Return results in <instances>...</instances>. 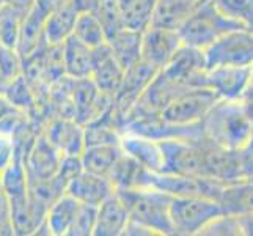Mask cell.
I'll list each match as a JSON object with an SVG mask.
<instances>
[{"label":"cell","mask_w":253,"mask_h":236,"mask_svg":"<svg viewBox=\"0 0 253 236\" xmlns=\"http://www.w3.org/2000/svg\"><path fill=\"white\" fill-rule=\"evenodd\" d=\"M223 16L253 32V0H212Z\"/></svg>","instance_id":"obj_30"},{"label":"cell","mask_w":253,"mask_h":236,"mask_svg":"<svg viewBox=\"0 0 253 236\" xmlns=\"http://www.w3.org/2000/svg\"><path fill=\"white\" fill-rule=\"evenodd\" d=\"M6 5H10L13 10H16L19 14H22L24 17L27 16V13L32 10V6L35 3V0H6Z\"/></svg>","instance_id":"obj_40"},{"label":"cell","mask_w":253,"mask_h":236,"mask_svg":"<svg viewBox=\"0 0 253 236\" xmlns=\"http://www.w3.org/2000/svg\"><path fill=\"white\" fill-rule=\"evenodd\" d=\"M121 17L126 29L143 32L150 27L158 0H118Z\"/></svg>","instance_id":"obj_28"},{"label":"cell","mask_w":253,"mask_h":236,"mask_svg":"<svg viewBox=\"0 0 253 236\" xmlns=\"http://www.w3.org/2000/svg\"><path fill=\"white\" fill-rule=\"evenodd\" d=\"M5 2H6V0H0V6H2V5H3Z\"/></svg>","instance_id":"obj_46"},{"label":"cell","mask_w":253,"mask_h":236,"mask_svg":"<svg viewBox=\"0 0 253 236\" xmlns=\"http://www.w3.org/2000/svg\"><path fill=\"white\" fill-rule=\"evenodd\" d=\"M125 77V68L121 66L117 58L113 57L110 46L102 45L94 49V65L90 74V81L101 93L109 98L117 94L121 82Z\"/></svg>","instance_id":"obj_16"},{"label":"cell","mask_w":253,"mask_h":236,"mask_svg":"<svg viewBox=\"0 0 253 236\" xmlns=\"http://www.w3.org/2000/svg\"><path fill=\"white\" fill-rule=\"evenodd\" d=\"M123 151L132 156L137 162H140L145 169L151 172H161L164 164L162 150L158 141H153L150 137L125 133L120 142Z\"/></svg>","instance_id":"obj_20"},{"label":"cell","mask_w":253,"mask_h":236,"mask_svg":"<svg viewBox=\"0 0 253 236\" xmlns=\"http://www.w3.org/2000/svg\"><path fill=\"white\" fill-rule=\"evenodd\" d=\"M208 68L220 65H253V32L234 30L223 35L214 45L205 49Z\"/></svg>","instance_id":"obj_10"},{"label":"cell","mask_w":253,"mask_h":236,"mask_svg":"<svg viewBox=\"0 0 253 236\" xmlns=\"http://www.w3.org/2000/svg\"><path fill=\"white\" fill-rule=\"evenodd\" d=\"M217 202L220 203L223 214L239 217L253 213V181L242 178L226 183Z\"/></svg>","instance_id":"obj_21"},{"label":"cell","mask_w":253,"mask_h":236,"mask_svg":"<svg viewBox=\"0 0 253 236\" xmlns=\"http://www.w3.org/2000/svg\"><path fill=\"white\" fill-rule=\"evenodd\" d=\"M198 235L203 236H241V229L236 216L220 214L209 222Z\"/></svg>","instance_id":"obj_35"},{"label":"cell","mask_w":253,"mask_h":236,"mask_svg":"<svg viewBox=\"0 0 253 236\" xmlns=\"http://www.w3.org/2000/svg\"><path fill=\"white\" fill-rule=\"evenodd\" d=\"M96 211H98V206L81 203L74 222L66 236H93L96 225Z\"/></svg>","instance_id":"obj_34"},{"label":"cell","mask_w":253,"mask_h":236,"mask_svg":"<svg viewBox=\"0 0 253 236\" xmlns=\"http://www.w3.org/2000/svg\"><path fill=\"white\" fill-rule=\"evenodd\" d=\"M182 46L178 30L150 25L142 32L140 60L156 69H164Z\"/></svg>","instance_id":"obj_11"},{"label":"cell","mask_w":253,"mask_h":236,"mask_svg":"<svg viewBox=\"0 0 253 236\" xmlns=\"http://www.w3.org/2000/svg\"><path fill=\"white\" fill-rule=\"evenodd\" d=\"M194 2H198V0H194Z\"/></svg>","instance_id":"obj_48"},{"label":"cell","mask_w":253,"mask_h":236,"mask_svg":"<svg viewBox=\"0 0 253 236\" xmlns=\"http://www.w3.org/2000/svg\"><path fill=\"white\" fill-rule=\"evenodd\" d=\"M219 101L211 89H192L179 93L162 109L159 117L170 125L176 126H189L200 123L211 107Z\"/></svg>","instance_id":"obj_7"},{"label":"cell","mask_w":253,"mask_h":236,"mask_svg":"<svg viewBox=\"0 0 253 236\" xmlns=\"http://www.w3.org/2000/svg\"><path fill=\"white\" fill-rule=\"evenodd\" d=\"M107 45L117 62L125 69L132 66L140 60V47H142V32L121 29L115 37H112Z\"/></svg>","instance_id":"obj_27"},{"label":"cell","mask_w":253,"mask_h":236,"mask_svg":"<svg viewBox=\"0 0 253 236\" xmlns=\"http://www.w3.org/2000/svg\"><path fill=\"white\" fill-rule=\"evenodd\" d=\"M71 37L91 49H96L107 43L106 33H104L102 25L94 13H79Z\"/></svg>","instance_id":"obj_29"},{"label":"cell","mask_w":253,"mask_h":236,"mask_svg":"<svg viewBox=\"0 0 253 236\" xmlns=\"http://www.w3.org/2000/svg\"><path fill=\"white\" fill-rule=\"evenodd\" d=\"M79 206L81 202H77L73 195L66 194V192L57 197L49 205L44 217L49 236H66L74 222Z\"/></svg>","instance_id":"obj_22"},{"label":"cell","mask_w":253,"mask_h":236,"mask_svg":"<svg viewBox=\"0 0 253 236\" xmlns=\"http://www.w3.org/2000/svg\"><path fill=\"white\" fill-rule=\"evenodd\" d=\"M234 30H246L241 24L223 16L212 0H198L187 19L178 29L182 45L208 49L223 35ZM250 32V30H249Z\"/></svg>","instance_id":"obj_2"},{"label":"cell","mask_w":253,"mask_h":236,"mask_svg":"<svg viewBox=\"0 0 253 236\" xmlns=\"http://www.w3.org/2000/svg\"><path fill=\"white\" fill-rule=\"evenodd\" d=\"M121 154H123V148L120 143L85 146V150L81 154L82 169L109 178L112 169L115 167Z\"/></svg>","instance_id":"obj_24"},{"label":"cell","mask_w":253,"mask_h":236,"mask_svg":"<svg viewBox=\"0 0 253 236\" xmlns=\"http://www.w3.org/2000/svg\"><path fill=\"white\" fill-rule=\"evenodd\" d=\"M203 134L214 143L239 150L253 137V121L238 99H219L202 120Z\"/></svg>","instance_id":"obj_1"},{"label":"cell","mask_w":253,"mask_h":236,"mask_svg":"<svg viewBox=\"0 0 253 236\" xmlns=\"http://www.w3.org/2000/svg\"><path fill=\"white\" fill-rule=\"evenodd\" d=\"M162 150L164 173L208 177L205 162V134L192 139H165L158 141Z\"/></svg>","instance_id":"obj_5"},{"label":"cell","mask_w":253,"mask_h":236,"mask_svg":"<svg viewBox=\"0 0 253 236\" xmlns=\"http://www.w3.org/2000/svg\"><path fill=\"white\" fill-rule=\"evenodd\" d=\"M74 120L82 126L101 118L110 110L112 98L101 93L90 79H73Z\"/></svg>","instance_id":"obj_12"},{"label":"cell","mask_w":253,"mask_h":236,"mask_svg":"<svg viewBox=\"0 0 253 236\" xmlns=\"http://www.w3.org/2000/svg\"><path fill=\"white\" fill-rule=\"evenodd\" d=\"M252 81H253V65H252Z\"/></svg>","instance_id":"obj_47"},{"label":"cell","mask_w":253,"mask_h":236,"mask_svg":"<svg viewBox=\"0 0 253 236\" xmlns=\"http://www.w3.org/2000/svg\"><path fill=\"white\" fill-rule=\"evenodd\" d=\"M129 209V219L151 230L154 236L173 235L170 219L171 197L151 188L117 189Z\"/></svg>","instance_id":"obj_3"},{"label":"cell","mask_w":253,"mask_h":236,"mask_svg":"<svg viewBox=\"0 0 253 236\" xmlns=\"http://www.w3.org/2000/svg\"><path fill=\"white\" fill-rule=\"evenodd\" d=\"M127 222V205L120 192L115 189L112 195H109L101 205H98L93 236H123Z\"/></svg>","instance_id":"obj_17"},{"label":"cell","mask_w":253,"mask_h":236,"mask_svg":"<svg viewBox=\"0 0 253 236\" xmlns=\"http://www.w3.org/2000/svg\"><path fill=\"white\" fill-rule=\"evenodd\" d=\"M77 16H79V11L76 10L74 5L69 0L62 6H58L52 14H49L44 24V37L47 45L50 46L63 45L73 35Z\"/></svg>","instance_id":"obj_23"},{"label":"cell","mask_w":253,"mask_h":236,"mask_svg":"<svg viewBox=\"0 0 253 236\" xmlns=\"http://www.w3.org/2000/svg\"><path fill=\"white\" fill-rule=\"evenodd\" d=\"M65 76L69 79H90L94 65V49L69 37L62 45Z\"/></svg>","instance_id":"obj_19"},{"label":"cell","mask_w":253,"mask_h":236,"mask_svg":"<svg viewBox=\"0 0 253 236\" xmlns=\"http://www.w3.org/2000/svg\"><path fill=\"white\" fill-rule=\"evenodd\" d=\"M113 192H115V186L107 177L86 170L76 175L66 188V194L73 195L77 202L94 206L101 205Z\"/></svg>","instance_id":"obj_18"},{"label":"cell","mask_w":253,"mask_h":236,"mask_svg":"<svg viewBox=\"0 0 253 236\" xmlns=\"http://www.w3.org/2000/svg\"><path fill=\"white\" fill-rule=\"evenodd\" d=\"M0 73L8 84L24 74V60L16 47L0 45Z\"/></svg>","instance_id":"obj_33"},{"label":"cell","mask_w":253,"mask_h":236,"mask_svg":"<svg viewBox=\"0 0 253 236\" xmlns=\"http://www.w3.org/2000/svg\"><path fill=\"white\" fill-rule=\"evenodd\" d=\"M250 81L252 66L220 65L208 69L206 87L219 96V99H239Z\"/></svg>","instance_id":"obj_14"},{"label":"cell","mask_w":253,"mask_h":236,"mask_svg":"<svg viewBox=\"0 0 253 236\" xmlns=\"http://www.w3.org/2000/svg\"><path fill=\"white\" fill-rule=\"evenodd\" d=\"M223 183L208 177H189V175L151 172L145 169L140 188H151L169 194L170 197H206L219 200Z\"/></svg>","instance_id":"obj_4"},{"label":"cell","mask_w":253,"mask_h":236,"mask_svg":"<svg viewBox=\"0 0 253 236\" xmlns=\"http://www.w3.org/2000/svg\"><path fill=\"white\" fill-rule=\"evenodd\" d=\"M42 133L63 156H81L85 150L84 126L74 118H52Z\"/></svg>","instance_id":"obj_15"},{"label":"cell","mask_w":253,"mask_h":236,"mask_svg":"<svg viewBox=\"0 0 253 236\" xmlns=\"http://www.w3.org/2000/svg\"><path fill=\"white\" fill-rule=\"evenodd\" d=\"M208 69L205 50L182 45L171 62L161 71L181 89L192 90L206 87Z\"/></svg>","instance_id":"obj_9"},{"label":"cell","mask_w":253,"mask_h":236,"mask_svg":"<svg viewBox=\"0 0 253 236\" xmlns=\"http://www.w3.org/2000/svg\"><path fill=\"white\" fill-rule=\"evenodd\" d=\"M238 101L241 102V106L244 112L247 113V117L253 121V81H250V84L246 87V90L242 92Z\"/></svg>","instance_id":"obj_39"},{"label":"cell","mask_w":253,"mask_h":236,"mask_svg":"<svg viewBox=\"0 0 253 236\" xmlns=\"http://www.w3.org/2000/svg\"><path fill=\"white\" fill-rule=\"evenodd\" d=\"M62 157L63 154L49 142V139L41 129L24 157L29 183L47 181L54 178L60 167V162H62Z\"/></svg>","instance_id":"obj_13"},{"label":"cell","mask_w":253,"mask_h":236,"mask_svg":"<svg viewBox=\"0 0 253 236\" xmlns=\"http://www.w3.org/2000/svg\"><path fill=\"white\" fill-rule=\"evenodd\" d=\"M16 156V143L11 136L0 133V173L10 165Z\"/></svg>","instance_id":"obj_36"},{"label":"cell","mask_w":253,"mask_h":236,"mask_svg":"<svg viewBox=\"0 0 253 236\" xmlns=\"http://www.w3.org/2000/svg\"><path fill=\"white\" fill-rule=\"evenodd\" d=\"M159 69L148 65L143 60H138L137 63L125 69V77L121 82L117 94L112 98V113L117 121L123 128L125 121L130 110L134 109L137 101L146 90V87L151 84L153 79L158 76Z\"/></svg>","instance_id":"obj_8"},{"label":"cell","mask_w":253,"mask_h":236,"mask_svg":"<svg viewBox=\"0 0 253 236\" xmlns=\"http://www.w3.org/2000/svg\"><path fill=\"white\" fill-rule=\"evenodd\" d=\"M22 19L24 16L13 10L10 5L3 3L0 6V45L16 47Z\"/></svg>","instance_id":"obj_32"},{"label":"cell","mask_w":253,"mask_h":236,"mask_svg":"<svg viewBox=\"0 0 253 236\" xmlns=\"http://www.w3.org/2000/svg\"><path fill=\"white\" fill-rule=\"evenodd\" d=\"M239 159L242 178L253 181V137L242 148H239Z\"/></svg>","instance_id":"obj_37"},{"label":"cell","mask_w":253,"mask_h":236,"mask_svg":"<svg viewBox=\"0 0 253 236\" xmlns=\"http://www.w3.org/2000/svg\"><path fill=\"white\" fill-rule=\"evenodd\" d=\"M0 236H14L13 219L6 202L0 206Z\"/></svg>","instance_id":"obj_38"},{"label":"cell","mask_w":253,"mask_h":236,"mask_svg":"<svg viewBox=\"0 0 253 236\" xmlns=\"http://www.w3.org/2000/svg\"><path fill=\"white\" fill-rule=\"evenodd\" d=\"M0 183L6 202L19 200L29 195V175L25 169L24 154L16 150L13 162L0 173Z\"/></svg>","instance_id":"obj_26"},{"label":"cell","mask_w":253,"mask_h":236,"mask_svg":"<svg viewBox=\"0 0 253 236\" xmlns=\"http://www.w3.org/2000/svg\"><path fill=\"white\" fill-rule=\"evenodd\" d=\"M94 14L102 25L107 41L112 37H115L121 29H125L118 0H99L98 6H96V10H94Z\"/></svg>","instance_id":"obj_31"},{"label":"cell","mask_w":253,"mask_h":236,"mask_svg":"<svg viewBox=\"0 0 253 236\" xmlns=\"http://www.w3.org/2000/svg\"><path fill=\"white\" fill-rule=\"evenodd\" d=\"M223 214L220 203L214 198L206 197H171L170 219L173 235L194 236L205 227Z\"/></svg>","instance_id":"obj_6"},{"label":"cell","mask_w":253,"mask_h":236,"mask_svg":"<svg viewBox=\"0 0 253 236\" xmlns=\"http://www.w3.org/2000/svg\"><path fill=\"white\" fill-rule=\"evenodd\" d=\"M13 109H14V106L5 98V94H0V121H2V118Z\"/></svg>","instance_id":"obj_43"},{"label":"cell","mask_w":253,"mask_h":236,"mask_svg":"<svg viewBox=\"0 0 253 236\" xmlns=\"http://www.w3.org/2000/svg\"><path fill=\"white\" fill-rule=\"evenodd\" d=\"M79 13H94L99 0H69Z\"/></svg>","instance_id":"obj_41"},{"label":"cell","mask_w":253,"mask_h":236,"mask_svg":"<svg viewBox=\"0 0 253 236\" xmlns=\"http://www.w3.org/2000/svg\"><path fill=\"white\" fill-rule=\"evenodd\" d=\"M6 85H8V82H6V79L2 76V73H0V94H3L5 93V89H6Z\"/></svg>","instance_id":"obj_44"},{"label":"cell","mask_w":253,"mask_h":236,"mask_svg":"<svg viewBox=\"0 0 253 236\" xmlns=\"http://www.w3.org/2000/svg\"><path fill=\"white\" fill-rule=\"evenodd\" d=\"M5 202H6V198H5L3 189H2V183H0V206H2V205H3Z\"/></svg>","instance_id":"obj_45"},{"label":"cell","mask_w":253,"mask_h":236,"mask_svg":"<svg viewBox=\"0 0 253 236\" xmlns=\"http://www.w3.org/2000/svg\"><path fill=\"white\" fill-rule=\"evenodd\" d=\"M195 5L197 2L194 0H158L150 25L178 30L182 22L189 17Z\"/></svg>","instance_id":"obj_25"},{"label":"cell","mask_w":253,"mask_h":236,"mask_svg":"<svg viewBox=\"0 0 253 236\" xmlns=\"http://www.w3.org/2000/svg\"><path fill=\"white\" fill-rule=\"evenodd\" d=\"M241 236H253V213L238 217Z\"/></svg>","instance_id":"obj_42"}]
</instances>
